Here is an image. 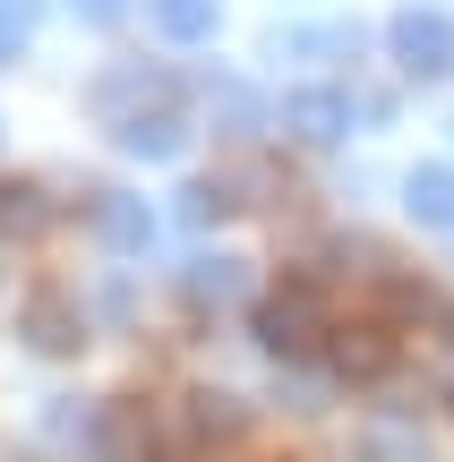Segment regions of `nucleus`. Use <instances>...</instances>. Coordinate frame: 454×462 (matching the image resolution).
Listing matches in <instances>:
<instances>
[{
  "label": "nucleus",
  "mask_w": 454,
  "mask_h": 462,
  "mask_svg": "<svg viewBox=\"0 0 454 462\" xmlns=\"http://www.w3.org/2000/svg\"><path fill=\"white\" fill-rule=\"evenodd\" d=\"M394 360H403V343H394L386 326H335V334H326V368L352 377V385H377Z\"/></svg>",
  "instance_id": "nucleus-6"
},
{
  "label": "nucleus",
  "mask_w": 454,
  "mask_h": 462,
  "mask_svg": "<svg viewBox=\"0 0 454 462\" xmlns=\"http://www.w3.org/2000/svg\"><path fill=\"white\" fill-rule=\"evenodd\" d=\"M283 137H301V146H343V137H352V95H343V86H301V95H283Z\"/></svg>",
  "instance_id": "nucleus-5"
},
{
  "label": "nucleus",
  "mask_w": 454,
  "mask_h": 462,
  "mask_svg": "<svg viewBox=\"0 0 454 462\" xmlns=\"http://www.w3.org/2000/svg\"><path fill=\"white\" fill-rule=\"evenodd\" d=\"M232 206H240V198H232V189H223V180H189V189H181V223H189V231L223 223V215H232Z\"/></svg>",
  "instance_id": "nucleus-16"
},
{
  "label": "nucleus",
  "mask_w": 454,
  "mask_h": 462,
  "mask_svg": "<svg viewBox=\"0 0 454 462\" xmlns=\"http://www.w3.org/2000/svg\"><path fill=\"white\" fill-rule=\"evenodd\" d=\"M86 103H95V120H129V112H154V103H171V78L163 69H146V60H120V69H103L95 86H86Z\"/></svg>",
  "instance_id": "nucleus-4"
},
{
  "label": "nucleus",
  "mask_w": 454,
  "mask_h": 462,
  "mask_svg": "<svg viewBox=\"0 0 454 462\" xmlns=\"http://www.w3.org/2000/svg\"><path fill=\"white\" fill-rule=\"evenodd\" d=\"M17 43H26V34H17V26H9V17H0V69H9V60H17Z\"/></svg>",
  "instance_id": "nucleus-19"
},
{
  "label": "nucleus",
  "mask_w": 454,
  "mask_h": 462,
  "mask_svg": "<svg viewBox=\"0 0 454 462\" xmlns=\"http://www.w3.org/2000/svg\"><path fill=\"white\" fill-rule=\"evenodd\" d=\"M403 215L421 223V231H454V171L446 163H421L403 180Z\"/></svg>",
  "instance_id": "nucleus-8"
},
{
  "label": "nucleus",
  "mask_w": 454,
  "mask_h": 462,
  "mask_svg": "<svg viewBox=\"0 0 454 462\" xmlns=\"http://www.w3.org/2000/svg\"><path fill=\"white\" fill-rule=\"evenodd\" d=\"M34 9H43V0H0V17H9V26H17V34H26V26H34Z\"/></svg>",
  "instance_id": "nucleus-18"
},
{
  "label": "nucleus",
  "mask_w": 454,
  "mask_h": 462,
  "mask_svg": "<svg viewBox=\"0 0 454 462\" xmlns=\"http://www.w3.org/2000/svg\"><path fill=\"white\" fill-rule=\"evenodd\" d=\"M146 17H154V34L163 43H215V0H146Z\"/></svg>",
  "instance_id": "nucleus-12"
},
{
  "label": "nucleus",
  "mask_w": 454,
  "mask_h": 462,
  "mask_svg": "<svg viewBox=\"0 0 454 462\" xmlns=\"http://www.w3.org/2000/svg\"><path fill=\"white\" fill-rule=\"evenodd\" d=\"M51 231V198L34 180H0V240H43Z\"/></svg>",
  "instance_id": "nucleus-11"
},
{
  "label": "nucleus",
  "mask_w": 454,
  "mask_h": 462,
  "mask_svg": "<svg viewBox=\"0 0 454 462\" xmlns=\"http://www.w3.org/2000/svg\"><path fill=\"white\" fill-rule=\"evenodd\" d=\"M69 17H78V26H120V17H129V0H60Z\"/></svg>",
  "instance_id": "nucleus-17"
},
{
  "label": "nucleus",
  "mask_w": 454,
  "mask_h": 462,
  "mask_svg": "<svg viewBox=\"0 0 454 462\" xmlns=\"http://www.w3.org/2000/svg\"><path fill=\"white\" fill-rule=\"evenodd\" d=\"M181 291L198 300V309H232V300L249 291V274H240V257H198V265L181 274Z\"/></svg>",
  "instance_id": "nucleus-13"
},
{
  "label": "nucleus",
  "mask_w": 454,
  "mask_h": 462,
  "mask_svg": "<svg viewBox=\"0 0 454 462\" xmlns=\"http://www.w3.org/2000/svg\"><path fill=\"white\" fill-rule=\"evenodd\" d=\"M189 437H215V446L249 437V402L223 394V385H198V394H189Z\"/></svg>",
  "instance_id": "nucleus-9"
},
{
  "label": "nucleus",
  "mask_w": 454,
  "mask_h": 462,
  "mask_svg": "<svg viewBox=\"0 0 454 462\" xmlns=\"http://www.w3.org/2000/svg\"><path fill=\"white\" fill-rule=\"evenodd\" d=\"M326 334H335V309H326V291H318L309 274H292L283 291H266V300H257V343H266L274 360H292V368H301V360H318V351H326Z\"/></svg>",
  "instance_id": "nucleus-1"
},
{
  "label": "nucleus",
  "mask_w": 454,
  "mask_h": 462,
  "mask_svg": "<svg viewBox=\"0 0 454 462\" xmlns=\"http://www.w3.org/2000/svg\"><path fill=\"white\" fill-rule=\"evenodd\" d=\"M17 334H26V351H43V360H78V351H86V309H78V291L34 282V291L17 300Z\"/></svg>",
  "instance_id": "nucleus-2"
},
{
  "label": "nucleus",
  "mask_w": 454,
  "mask_h": 462,
  "mask_svg": "<svg viewBox=\"0 0 454 462\" xmlns=\"http://www.w3.org/2000/svg\"><path fill=\"white\" fill-rule=\"evenodd\" d=\"M112 137H120V154H137V163H171V154L189 146V129H181V112H171V103H154V112H129Z\"/></svg>",
  "instance_id": "nucleus-7"
},
{
  "label": "nucleus",
  "mask_w": 454,
  "mask_h": 462,
  "mask_svg": "<svg viewBox=\"0 0 454 462\" xmlns=\"http://www.w3.org/2000/svg\"><path fill=\"white\" fill-rule=\"evenodd\" d=\"M386 51L403 60V78H454V17L446 9H403L386 26Z\"/></svg>",
  "instance_id": "nucleus-3"
},
{
  "label": "nucleus",
  "mask_w": 454,
  "mask_h": 462,
  "mask_svg": "<svg viewBox=\"0 0 454 462\" xmlns=\"http://www.w3.org/2000/svg\"><path fill=\"white\" fill-rule=\"evenodd\" d=\"M95 223H103V240H112L120 257H146V240H154V215H146V198H112V189H103Z\"/></svg>",
  "instance_id": "nucleus-10"
},
{
  "label": "nucleus",
  "mask_w": 454,
  "mask_h": 462,
  "mask_svg": "<svg viewBox=\"0 0 454 462\" xmlns=\"http://www.w3.org/2000/svg\"><path fill=\"white\" fill-rule=\"evenodd\" d=\"M360 462H429V437L412 429V420H386V429L360 437Z\"/></svg>",
  "instance_id": "nucleus-15"
},
{
  "label": "nucleus",
  "mask_w": 454,
  "mask_h": 462,
  "mask_svg": "<svg viewBox=\"0 0 454 462\" xmlns=\"http://www.w3.org/2000/svg\"><path fill=\"white\" fill-rule=\"evenodd\" d=\"M95 429H103V402L51 394V411H43V437H51V446H95Z\"/></svg>",
  "instance_id": "nucleus-14"
}]
</instances>
